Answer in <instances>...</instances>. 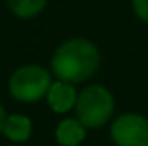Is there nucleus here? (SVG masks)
<instances>
[{"mask_svg": "<svg viewBox=\"0 0 148 146\" xmlns=\"http://www.w3.org/2000/svg\"><path fill=\"white\" fill-rule=\"evenodd\" d=\"M101 55L96 43L84 38H71L60 43L51 58V71L58 81L84 83L99 70Z\"/></svg>", "mask_w": 148, "mask_h": 146, "instance_id": "obj_1", "label": "nucleus"}, {"mask_svg": "<svg viewBox=\"0 0 148 146\" xmlns=\"http://www.w3.org/2000/svg\"><path fill=\"white\" fill-rule=\"evenodd\" d=\"M77 118L84 128L98 129L112 118L114 113V98L101 84H90L83 88L77 96Z\"/></svg>", "mask_w": 148, "mask_h": 146, "instance_id": "obj_2", "label": "nucleus"}, {"mask_svg": "<svg viewBox=\"0 0 148 146\" xmlns=\"http://www.w3.org/2000/svg\"><path fill=\"white\" fill-rule=\"evenodd\" d=\"M51 84V73L38 64H26L17 68L8 81L11 98L21 103H36L47 98Z\"/></svg>", "mask_w": 148, "mask_h": 146, "instance_id": "obj_3", "label": "nucleus"}, {"mask_svg": "<svg viewBox=\"0 0 148 146\" xmlns=\"http://www.w3.org/2000/svg\"><path fill=\"white\" fill-rule=\"evenodd\" d=\"M109 133L116 146H148V118L137 113L120 114L112 120Z\"/></svg>", "mask_w": 148, "mask_h": 146, "instance_id": "obj_4", "label": "nucleus"}, {"mask_svg": "<svg viewBox=\"0 0 148 146\" xmlns=\"http://www.w3.org/2000/svg\"><path fill=\"white\" fill-rule=\"evenodd\" d=\"M77 90L71 83L66 81H54L51 84L49 92H47V105L51 107L53 113H68V111L75 109L77 105Z\"/></svg>", "mask_w": 148, "mask_h": 146, "instance_id": "obj_5", "label": "nucleus"}, {"mask_svg": "<svg viewBox=\"0 0 148 146\" xmlns=\"http://www.w3.org/2000/svg\"><path fill=\"white\" fill-rule=\"evenodd\" d=\"M54 139L60 146H79L86 139V128L79 118H64L54 129Z\"/></svg>", "mask_w": 148, "mask_h": 146, "instance_id": "obj_6", "label": "nucleus"}, {"mask_svg": "<svg viewBox=\"0 0 148 146\" xmlns=\"http://www.w3.org/2000/svg\"><path fill=\"white\" fill-rule=\"evenodd\" d=\"M2 133L13 143H26L32 135V120L21 113L10 114L4 122Z\"/></svg>", "mask_w": 148, "mask_h": 146, "instance_id": "obj_7", "label": "nucleus"}, {"mask_svg": "<svg viewBox=\"0 0 148 146\" xmlns=\"http://www.w3.org/2000/svg\"><path fill=\"white\" fill-rule=\"evenodd\" d=\"M10 11L19 19H32L47 6V0H6Z\"/></svg>", "mask_w": 148, "mask_h": 146, "instance_id": "obj_8", "label": "nucleus"}, {"mask_svg": "<svg viewBox=\"0 0 148 146\" xmlns=\"http://www.w3.org/2000/svg\"><path fill=\"white\" fill-rule=\"evenodd\" d=\"M131 8L141 21L148 23V0H131Z\"/></svg>", "mask_w": 148, "mask_h": 146, "instance_id": "obj_9", "label": "nucleus"}, {"mask_svg": "<svg viewBox=\"0 0 148 146\" xmlns=\"http://www.w3.org/2000/svg\"><path fill=\"white\" fill-rule=\"evenodd\" d=\"M6 118H8V114H6V111H4V107L0 105V133H2V128H4V122H6Z\"/></svg>", "mask_w": 148, "mask_h": 146, "instance_id": "obj_10", "label": "nucleus"}]
</instances>
